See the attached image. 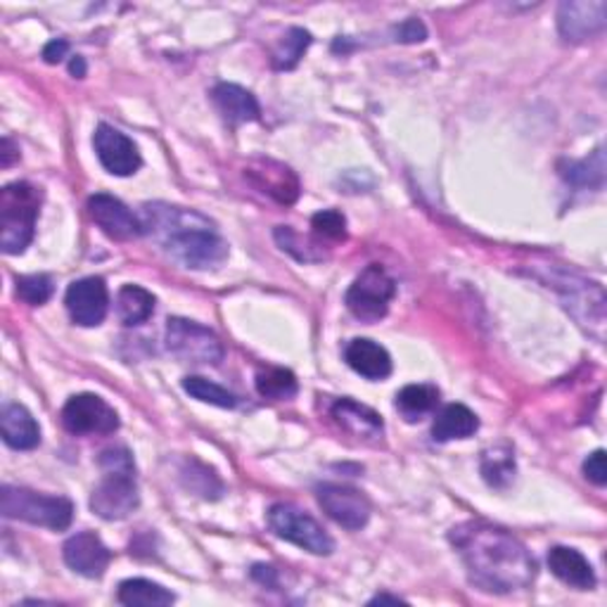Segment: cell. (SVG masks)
I'll return each mask as SVG.
<instances>
[{
    "label": "cell",
    "mask_w": 607,
    "mask_h": 607,
    "mask_svg": "<svg viewBox=\"0 0 607 607\" xmlns=\"http://www.w3.org/2000/svg\"><path fill=\"white\" fill-rule=\"evenodd\" d=\"M448 539L477 588L487 593H513L532 586L536 560L511 532L470 520L451 529Z\"/></svg>",
    "instance_id": "cell-1"
},
{
    "label": "cell",
    "mask_w": 607,
    "mask_h": 607,
    "mask_svg": "<svg viewBox=\"0 0 607 607\" xmlns=\"http://www.w3.org/2000/svg\"><path fill=\"white\" fill-rule=\"evenodd\" d=\"M143 235H150L174 261L207 271L217 268L229 257V245L221 237L214 221L186 207L152 202L140 207Z\"/></svg>",
    "instance_id": "cell-2"
},
{
    "label": "cell",
    "mask_w": 607,
    "mask_h": 607,
    "mask_svg": "<svg viewBox=\"0 0 607 607\" xmlns=\"http://www.w3.org/2000/svg\"><path fill=\"white\" fill-rule=\"evenodd\" d=\"M97 463H101L103 479L91 493V511L107 522L129 517L140 503L131 451L126 446L107 448Z\"/></svg>",
    "instance_id": "cell-3"
},
{
    "label": "cell",
    "mask_w": 607,
    "mask_h": 607,
    "mask_svg": "<svg viewBox=\"0 0 607 607\" xmlns=\"http://www.w3.org/2000/svg\"><path fill=\"white\" fill-rule=\"evenodd\" d=\"M40 192L32 183H10L0 190V247L5 254H22L32 245Z\"/></svg>",
    "instance_id": "cell-4"
},
{
    "label": "cell",
    "mask_w": 607,
    "mask_h": 607,
    "mask_svg": "<svg viewBox=\"0 0 607 607\" xmlns=\"http://www.w3.org/2000/svg\"><path fill=\"white\" fill-rule=\"evenodd\" d=\"M0 511L8 520H22L52 532L67 529L74 517V505L69 499L10 485L0 489Z\"/></svg>",
    "instance_id": "cell-5"
},
{
    "label": "cell",
    "mask_w": 607,
    "mask_h": 607,
    "mask_svg": "<svg viewBox=\"0 0 607 607\" xmlns=\"http://www.w3.org/2000/svg\"><path fill=\"white\" fill-rule=\"evenodd\" d=\"M548 288H553L560 296L568 312L582 323L584 328L596 332L598 340H603L605 328V294L598 282H591L582 276L564 268H550V276L544 278Z\"/></svg>",
    "instance_id": "cell-6"
},
{
    "label": "cell",
    "mask_w": 607,
    "mask_h": 607,
    "mask_svg": "<svg viewBox=\"0 0 607 607\" xmlns=\"http://www.w3.org/2000/svg\"><path fill=\"white\" fill-rule=\"evenodd\" d=\"M394 294H397V282H394V278L383 266L371 264L351 282L345 304L359 320L375 323L387 316Z\"/></svg>",
    "instance_id": "cell-7"
},
{
    "label": "cell",
    "mask_w": 607,
    "mask_h": 607,
    "mask_svg": "<svg viewBox=\"0 0 607 607\" xmlns=\"http://www.w3.org/2000/svg\"><path fill=\"white\" fill-rule=\"evenodd\" d=\"M268 527L276 536L300 546L314 556H330L335 550L332 536L318 522L290 503H276L268 511Z\"/></svg>",
    "instance_id": "cell-8"
},
{
    "label": "cell",
    "mask_w": 607,
    "mask_h": 607,
    "mask_svg": "<svg viewBox=\"0 0 607 607\" xmlns=\"http://www.w3.org/2000/svg\"><path fill=\"white\" fill-rule=\"evenodd\" d=\"M166 349L180 361L219 365L223 361V342L200 323L188 318H168L166 323Z\"/></svg>",
    "instance_id": "cell-9"
},
{
    "label": "cell",
    "mask_w": 607,
    "mask_h": 607,
    "mask_svg": "<svg viewBox=\"0 0 607 607\" xmlns=\"http://www.w3.org/2000/svg\"><path fill=\"white\" fill-rule=\"evenodd\" d=\"M62 425L69 434H112L119 430V416L97 394H77L62 408Z\"/></svg>",
    "instance_id": "cell-10"
},
{
    "label": "cell",
    "mask_w": 607,
    "mask_h": 607,
    "mask_svg": "<svg viewBox=\"0 0 607 607\" xmlns=\"http://www.w3.org/2000/svg\"><path fill=\"white\" fill-rule=\"evenodd\" d=\"M607 5L603 0H570L558 10V32L568 44H586L605 32Z\"/></svg>",
    "instance_id": "cell-11"
},
{
    "label": "cell",
    "mask_w": 607,
    "mask_h": 607,
    "mask_svg": "<svg viewBox=\"0 0 607 607\" xmlns=\"http://www.w3.org/2000/svg\"><path fill=\"white\" fill-rule=\"evenodd\" d=\"M316 493L320 507L337 525H342L349 532H359L369 525L371 501L359 489L345 485H320Z\"/></svg>",
    "instance_id": "cell-12"
},
{
    "label": "cell",
    "mask_w": 607,
    "mask_h": 607,
    "mask_svg": "<svg viewBox=\"0 0 607 607\" xmlns=\"http://www.w3.org/2000/svg\"><path fill=\"white\" fill-rule=\"evenodd\" d=\"M67 312L81 328L101 326L109 308V292L103 278H81L65 294Z\"/></svg>",
    "instance_id": "cell-13"
},
{
    "label": "cell",
    "mask_w": 607,
    "mask_h": 607,
    "mask_svg": "<svg viewBox=\"0 0 607 607\" xmlns=\"http://www.w3.org/2000/svg\"><path fill=\"white\" fill-rule=\"evenodd\" d=\"M93 145L97 160H101L105 172H109L112 176H131L138 172L140 164H143L133 140L109 124L97 126Z\"/></svg>",
    "instance_id": "cell-14"
},
{
    "label": "cell",
    "mask_w": 607,
    "mask_h": 607,
    "mask_svg": "<svg viewBox=\"0 0 607 607\" xmlns=\"http://www.w3.org/2000/svg\"><path fill=\"white\" fill-rule=\"evenodd\" d=\"M89 214L105 235L112 240H136L143 235V225L133 211L117 197L97 192L89 200Z\"/></svg>",
    "instance_id": "cell-15"
},
{
    "label": "cell",
    "mask_w": 607,
    "mask_h": 607,
    "mask_svg": "<svg viewBox=\"0 0 607 607\" xmlns=\"http://www.w3.org/2000/svg\"><path fill=\"white\" fill-rule=\"evenodd\" d=\"M62 556L69 568L89 579H101L112 562L109 548L93 532H79L69 536L62 548Z\"/></svg>",
    "instance_id": "cell-16"
},
{
    "label": "cell",
    "mask_w": 607,
    "mask_h": 607,
    "mask_svg": "<svg viewBox=\"0 0 607 607\" xmlns=\"http://www.w3.org/2000/svg\"><path fill=\"white\" fill-rule=\"evenodd\" d=\"M247 178L268 197L280 205H292L300 197V178L290 166L273 160H254L247 168Z\"/></svg>",
    "instance_id": "cell-17"
},
{
    "label": "cell",
    "mask_w": 607,
    "mask_h": 607,
    "mask_svg": "<svg viewBox=\"0 0 607 607\" xmlns=\"http://www.w3.org/2000/svg\"><path fill=\"white\" fill-rule=\"evenodd\" d=\"M332 418L345 432H349L351 436H357V440H361V442L375 444V442L383 440V434H385L383 418H380L373 411V408L363 406L354 399L335 401Z\"/></svg>",
    "instance_id": "cell-18"
},
{
    "label": "cell",
    "mask_w": 607,
    "mask_h": 607,
    "mask_svg": "<svg viewBox=\"0 0 607 607\" xmlns=\"http://www.w3.org/2000/svg\"><path fill=\"white\" fill-rule=\"evenodd\" d=\"M211 101H214L223 119L233 126L257 121L261 117V107L257 103V97H254L247 89L237 86V83H219V86L211 91Z\"/></svg>",
    "instance_id": "cell-19"
},
{
    "label": "cell",
    "mask_w": 607,
    "mask_h": 607,
    "mask_svg": "<svg viewBox=\"0 0 607 607\" xmlns=\"http://www.w3.org/2000/svg\"><path fill=\"white\" fill-rule=\"evenodd\" d=\"M345 361L351 371L369 380H385L392 373V357L389 351L373 340L357 337L345 349Z\"/></svg>",
    "instance_id": "cell-20"
},
{
    "label": "cell",
    "mask_w": 607,
    "mask_h": 607,
    "mask_svg": "<svg viewBox=\"0 0 607 607\" xmlns=\"http://www.w3.org/2000/svg\"><path fill=\"white\" fill-rule=\"evenodd\" d=\"M548 568L560 579V582L574 586L579 591H591L596 586V574H593L591 562L574 548H568V546L550 548Z\"/></svg>",
    "instance_id": "cell-21"
},
{
    "label": "cell",
    "mask_w": 607,
    "mask_h": 607,
    "mask_svg": "<svg viewBox=\"0 0 607 607\" xmlns=\"http://www.w3.org/2000/svg\"><path fill=\"white\" fill-rule=\"evenodd\" d=\"M0 432L10 448L32 451L40 444V428L34 416L20 404H5L0 413Z\"/></svg>",
    "instance_id": "cell-22"
},
{
    "label": "cell",
    "mask_w": 607,
    "mask_h": 607,
    "mask_svg": "<svg viewBox=\"0 0 607 607\" xmlns=\"http://www.w3.org/2000/svg\"><path fill=\"white\" fill-rule=\"evenodd\" d=\"M477 430H479V420L468 406L448 404L434 418L432 440L434 442L468 440V436H472Z\"/></svg>",
    "instance_id": "cell-23"
},
{
    "label": "cell",
    "mask_w": 607,
    "mask_h": 607,
    "mask_svg": "<svg viewBox=\"0 0 607 607\" xmlns=\"http://www.w3.org/2000/svg\"><path fill=\"white\" fill-rule=\"evenodd\" d=\"M117 598L121 605L129 607H162L176 600L172 591L150 582V579H126V582L119 584Z\"/></svg>",
    "instance_id": "cell-24"
},
{
    "label": "cell",
    "mask_w": 607,
    "mask_h": 607,
    "mask_svg": "<svg viewBox=\"0 0 607 607\" xmlns=\"http://www.w3.org/2000/svg\"><path fill=\"white\" fill-rule=\"evenodd\" d=\"M154 312V296L140 285H124L117 294V314L124 326H140Z\"/></svg>",
    "instance_id": "cell-25"
},
{
    "label": "cell",
    "mask_w": 607,
    "mask_h": 607,
    "mask_svg": "<svg viewBox=\"0 0 607 607\" xmlns=\"http://www.w3.org/2000/svg\"><path fill=\"white\" fill-rule=\"evenodd\" d=\"M479 468H482V477L487 479L489 487H497V489H505L507 485L513 482L515 477V456L513 451L507 446H493L487 448L482 454V463H479Z\"/></svg>",
    "instance_id": "cell-26"
},
{
    "label": "cell",
    "mask_w": 607,
    "mask_h": 607,
    "mask_svg": "<svg viewBox=\"0 0 607 607\" xmlns=\"http://www.w3.org/2000/svg\"><path fill=\"white\" fill-rule=\"evenodd\" d=\"M440 406V389L432 385H408L397 394V408L406 420H420Z\"/></svg>",
    "instance_id": "cell-27"
},
{
    "label": "cell",
    "mask_w": 607,
    "mask_h": 607,
    "mask_svg": "<svg viewBox=\"0 0 607 607\" xmlns=\"http://www.w3.org/2000/svg\"><path fill=\"white\" fill-rule=\"evenodd\" d=\"M560 174L564 180L572 183L574 188H603V180H605L603 150L598 148L588 160L570 162Z\"/></svg>",
    "instance_id": "cell-28"
},
{
    "label": "cell",
    "mask_w": 607,
    "mask_h": 607,
    "mask_svg": "<svg viewBox=\"0 0 607 607\" xmlns=\"http://www.w3.org/2000/svg\"><path fill=\"white\" fill-rule=\"evenodd\" d=\"M257 392L266 399L288 401L296 392H300V385H296V377L290 371L268 369L257 375Z\"/></svg>",
    "instance_id": "cell-29"
},
{
    "label": "cell",
    "mask_w": 607,
    "mask_h": 607,
    "mask_svg": "<svg viewBox=\"0 0 607 607\" xmlns=\"http://www.w3.org/2000/svg\"><path fill=\"white\" fill-rule=\"evenodd\" d=\"M183 389H186L192 399L211 404V406H219V408H235L237 406L235 394H231L229 389H223L221 385L211 383V380L200 377V375L183 377Z\"/></svg>",
    "instance_id": "cell-30"
},
{
    "label": "cell",
    "mask_w": 607,
    "mask_h": 607,
    "mask_svg": "<svg viewBox=\"0 0 607 607\" xmlns=\"http://www.w3.org/2000/svg\"><path fill=\"white\" fill-rule=\"evenodd\" d=\"M308 46H312V34L300 30V26H294V30H290L280 38L278 48L273 50L276 69H294Z\"/></svg>",
    "instance_id": "cell-31"
},
{
    "label": "cell",
    "mask_w": 607,
    "mask_h": 607,
    "mask_svg": "<svg viewBox=\"0 0 607 607\" xmlns=\"http://www.w3.org/2000/svg\"><path fill=\"white\" fill-rule=\"evenodd\" d=\"M183 479H186V487L190 491H197L205 499H219L223 493V485L217 477V472L209 470L207 465L197 463V460L188 463V468L183 470Z\"/></svg>",
    "instance_id": "cell-32"
},
{
    "label": "cell",
    "mask_w": 607,
    "mask_h": 607,
    "mask_svg": "<svg viewBox=\"0 0 607 607\" xmlns=\"http://www.w3.org/2000/svg\"><path fill=\"white\" fill-rule=\"evenodd\" d=\"M312 229L318 240H328V243H342V240H347V219L337 209H323L314 214Z\"/></svg>",
    "instance_id": "cell-33"
},
{
    "label": "cell",
    "mask_w": 607,
    "mask_h": 607,
    "mask_svg": "<svg viewBox=\"0 0 607 607\" xmlns=\"http://www.w3.org/2000/svg\"><path fill=\"white\" fill-rule=\"evenodd\" d=\"M17 285V296L22 302L32 304V306H40L46 304L52 296V280L48 276H20L15 280Z\"/></svg>",
    "instance_id": "cell-34"
},
{
    "label": "cell",
    "mask_w": 607,
    "mask_h": 607,
    "mask_svg": "<svg viewBox=\"0 0 607 607\" xmlns=\"http://www.w3.org/2000/svg\"><path fill=\"white\" fill-rule=\"evenodd\" d=\"M584 475L593 485L603 487L607 482V465H605V451H596L584 460Z\"/></svg>",
    "instance_id": "cell-35"
},
{
    "label": "cell",
    "mask_w": 607,
    "mask_h": 607,
    "mask_svg": "<svg viewBox=\"0 0 607 607\" xmlns=\"http://www.w3.org/2000/svg\"><path fill=\"white\" fill-rule=\"evenodd\" d=\"M425 38H428V30L420 20H406L397 26V40H401V44H420V40Z\"/></svg>",
    "instance_id": "cell-36"
},
{
    "label": "cell",
    "mask_w": 607,
    "mask_h": 607,
    "mask_svg": "<svg viewBox=\"0 0 607 607\" xmlns=\"http://www.w3.org/2000/svg\"><path fill=\"white\" fill-rule=\"evenodd\" d=\"M67 50H69L67 40H65V38H55V40H50V44L44 48V60H46L48 65H58V62L65 60Z\"/></svg>",
    "instance_id": "cell-37"
},
{
    "label": "cell",
    "mask_w": 607,
    "mask_h": 607,
    "mask_svg": "<svg viewBox=\"0 0 607 607\" xmlns=\"http://www.w3.org/2000/svg\"><path fill=\"white\" fill-rule=\"evenodd\" d=\"M252 576L257 579V582H261V584L276 586V570L268 568V564H257V568L252 570Z\"/></svg>",
    "instance_id": "cell-38"
},
{
    "label": "cell",
    "mask_w": 607,
    "mask_h": 607,
    "mask_svg": "<svg viewBox=\"0 0 607 607\" xmlns=\"http://www.w3.org/2000/svg\"><path fill=\"white\" fill-rule=\"evenodd\" d=\"M69 72H72L77 79L86 77V60H83L81 55H74L72 62H69Z\"/></svg>",
    "instance_id": "cell-39"
},
{
    "label": "cell",
    "mask_w": 607,
    "mask_h": 607,
    "mask_svg": "<svg viewBox=\"0 0 607 607\" xmlns=\"http://www.w3.org/2000/svg\"><path fill=\"white\" fill-rule=\"evenodd\" d=\"M15 145H12V140L10 138H5L3 140V166L8 168V166H12V157H15Z\"/></svg>",
    "instance_id": "cell-40"
},
{
    "label": "cell",
    "mask_w": 607,
    "mask_h": 607,
    "mask_svg": "<svg viewBox=\"0 0 607 607\" xmlns=\"http://www.w3.org/2000/svg\"><path fill=\"white\" fill-rule=\"evenodd\" d=\"M375 603H404V600L399 596H387V593H380V596H375L371 600V605H375Z\"/></svg>",
    "instance_id": "cell-41"
}]
</instances>
